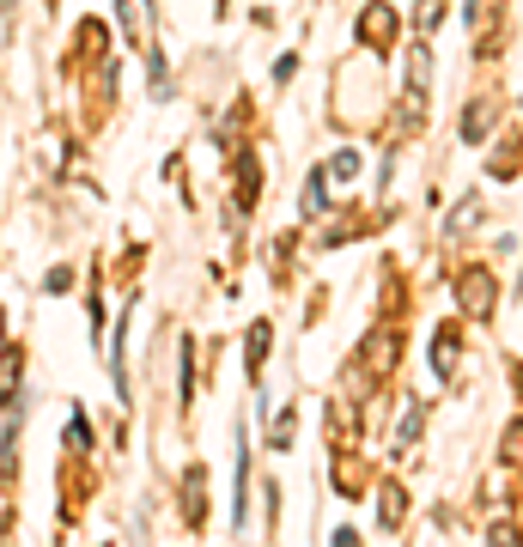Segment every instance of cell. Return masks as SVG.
<instances>
[{
	"label": "cell",
	"mask_w": 523,
	"mask_h": 547,
	"mask_svg": "<svg viewBox=\"0 0 523 547\" xmlns=\"http://www.w3.org/2000/svg\"><path fill=\"white\" fill-rule=\"evenodd\" d=\"M201 499H207V475H201V468H189V475H183V517H189V523H201V517H207V505H201Z\"/></svg>",
	"instance_id": "cell-8"
},
{
	"label": "cell",
	"mask_w": 523,
	"mask_h": 547,
	"mask_svg": "<svg viewBox=\"0 0 523 547\" xmlns=\"http://www.w3.org/2000/svg\"><path fill=\"white\" fill-rule=\"evenodd\" d=\"M499 456H505V468H511V475H517V487H523V420H511V426H505Z\"/></svg>",
	"instance_id": "cell-9"
},
{
	"label": "cell",
	"mask_w": 523,
	"mask_h": 547,
	"mask_svg": "<svg viewBox=\"0 0 523 547\" xmlns=\"http://www.w3.org/2000/svg\"><path fill=\"white\" fill-rule=\"evenodd\" d=\"M359 37H365L371 49L384 55V49H390V37H396V13H390V7H378V0H371V7L359 13Z\"/></svg>",
	"instance_id": "cell-2"
},
{
	"label": "cell",
	"mask_w": 523,
	"mask_h": 547,
	"mask_svg": "<svg viewBox=\"0 0 523 547\" xmlns=\"http://www.w3.org/2000/svg\"><path fill=\"white\" fill-rule=\"evenodd\" d=\"M317 207H323V171H311V183H305V213L317 219Z\"/></svg>",
	"instance_id": "cell-16"
},
{
	"label": "cell",
	"mask_w": 523,
	"mask_h": 547,
	"mask_svg": "<svg viewBox=\"0 0 523 547\" xmlns=\"http://www.w3.org/2000/svg\"><path fill=\"white\" fill-rule=\"evenodd\" d=\"M268 341H274V323H256V329H250V347H244V353H250V359H244L250 377H262V365H268Z\"/></svg>",
	"instance_id": "cell-10"
},
{
	"label": "cell",
	"mask_w": 523,
	"mask_h": 547,
	"mask_svg": "<svg viewBox=\"0 0 523 547\" xmlns=\"http://www.w3.org/2000/svg\"><path fill=\"white\" fill-rule=\"evenodd\" d=\"M396 353H402V335H396V329H378V335L365 341V353H359V359H365V371H371V377H384V371L396 365Z\"/></svg>",
	"instance_id": "cell-3"
},
{
	"label": "cell",
	"mask_w": 523,
	"mask_h": 547,
	"mask_svg": "<svg viewBox=\"0 0 523 547\" xmlns=\"http://www.w3.org/2000/svg\"><path fill=\"white\" fill-rule=\"evenodd\" d=\"M457 304L469 310V317H493V304H499V280L475 262V268H463L457 274Z\"/></svg>",
	"instance_id": "cell-1"
},
{
	"label": "cell",
	"mask_w": 523,
	"mask_h": 547,
	"mask_svg": "<svg viewBox=\"0 0 523 547\" xmlns=\"http://www.w3.org/2000/svg\"><path fill=\"white\" fill-rule=\"evenodd\" d=\"M517 165H523V134L505 128V140L493 146V165H487V171H493V177H517Z\"/></svg>",
	"instance_id": "cell-5"
},
{
	"label": "cell",
	"mask_w": 523,
	"mask_h": 547,
	"mask_svg": "<svg viewBox=\"0 0 523 547\" xmlns=\"http://www.w3.org/2000/svg\"><path fill=\"white\" fill-rule=\"evenodd\" d=\"M487 128H493V104L481 98V104L463 110V140H487Z\"/></svg>",
	"instance_id": "cell-11"
},
{
	"label": "cell",
	"mask_w": 523,
	"mask_h": 547,
	"mask_svg": "<svg viewBox=\"0 0 523 547\" xmlns=\"http://www.w3.org/2000/svg\"><path fill=\"white\" fill-rule=\"evenodd\" d=\"M438 13H444V0H420V7H414V25H420V31H432V25H438Z\"/></svg>",
	"instance_id": "cell-15"
},
{
	"label": "cell",
	"mask_w": 523,
	"mask_h": 547,
	"mask_svg": "<svg viewBox=\"0 0 523 547\" xmlns=\"http://www.w3.org/2000/svg\"><path fill=\"white\" fill-rule=\"evenodd\" d=\"M487 547H523V529H517V517H499V523L487 529Z\"/></svg>",
	"instance_id": "cell-13"
},
{
	"label": "cell",
	"mask_w": 523,
	"mask_h": 547,
	"mask_svg": "<svg viewBox=\"0 0 523 547\" xmlns=\"http://www.w3.org/2000/svg\"><path fill=\"white\" fill-rule=\"evenodd\" d=\"M335 487H341L347 499H359V493H365V462H359L353 450H341V462H335Z\"/></svg>",
	"instance_id": "cell-7"
},
{
	"label": "cell",
	"mask_w": 523,
	"mask_h": 547,
	"mask_svg": "<svg viewBox=\"0 0 523 547\" xmlns=\"http://www.w3.org/2000/svg\"><path fill=\"white\" fill-rule=\"evenodd\" d=\"M329 177H359V152H335V159H329Z\"/></svg>",
	"instance_id": "cell-14"
},
{
	"label": "cell",
	"mask_w": 523,
	"mask_h": 547,
	"mask_svg": "<svg viewBox=\"0 0 523 547\" xmlns=\"http://www.w3.org/2000/svg\"><path fill=\"white\" fill-rule=\"evenodd\" d=\"M232 171H238V213H250V207H256V189H262V165H256V152H238Z\"/></svg>",
	"instance_id": "cell-4"
},
{
	"label": "cell",
	"mask_w": 523,
	"mask_h": 547,
	"mask_svg": "<svg viewBox=\"0 0 523 547\" xmlns=\"http://www.w3.org/2000/svg\"><path fill=\"white\" fill-rule=\"evenodd\" d=\"M457 365H463L457 329H438V341H432V371H438V377H457Z\"/></svg>",
	"instance_id": "cell-6"
},
{
	"label": "cell",
	"mask_w": 523,
	"mask_h": 547,
	"mask_svg": "<svg viewBox=\"0 0 523 547\" xmlns=\"http://www.w3.org/2000/svg\"><path fill=\"white\" fill-rule=\"evenodd\" d=\"M67 444H73V450H86V444H92V426H86V420H73V426H67Z\"/></svg>",
	"instance_id": "cell-17"
},
{
	"label": "cell",
	"mask_w": 523,
	"mask_h": 547,
	"mask_svg": "<svg viewBox=\"0 0 523 547\" xmlns=\"http://www.w3.org/2000/svg\"><path fill=\"white\" fill-rule=\"evenodd\" d=\"M378 505H384V529H396V523L408 517V493H402V487H384Z\"/></svg>",
	"instance_id": "cell-12"
}]
</instances>
